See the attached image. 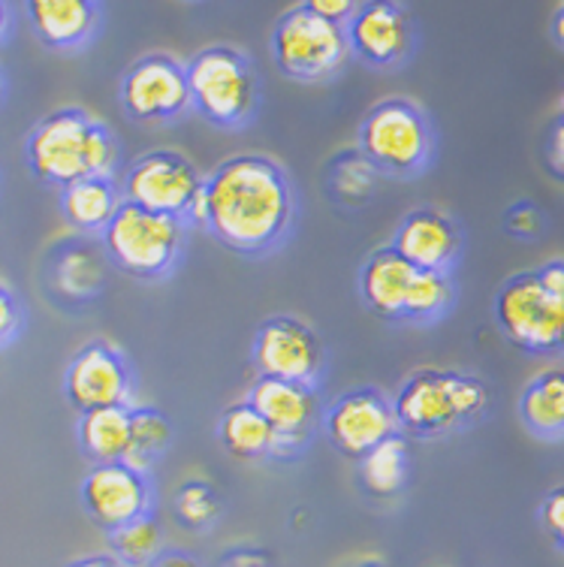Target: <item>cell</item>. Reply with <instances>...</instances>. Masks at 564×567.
Instances as JSON below:
<instances>
[{"label": "cell", "mask_w": 564, "mask_h": 567, "mask_svg": "<svg viewBox=\"0 0 564 567\" xmlns=\"http://www.w3.org/2000/svg\"><path fill=\"white\" fill-rule=\"evenodd\" d=\"M308 10L317 12L326 22L338 24V28H348V22L357 16V3L353 0H311Z\"/></svg>", "instance_id": "33"}, {"label": "cell", "mask_w": 564, "mask_h": 567, "mask_svg": "<svg viewBox=\"0 0 564 567\" xmlns=\"http://www.w3.org/2000/svg\"><path fill=\"white\" fill-rule=\"evenodd\" d=\"M191 106L217 127L248 124L260 87L248 58L233 45H208L185 66Z\"/></svg>", "instance_id": "4"}, {"label": "cell", "mask_w": 564, "mask_h": 567, "mask_svg": "<svg viewBox=\"0 0 564 567\" xmlns=\"http://www.w3.org/2000/svg\"><path fill=\"white\" fill-rule=\"evenodd\" d=\"M70 567H124L115 556H88V558H79L73 561Z\"/></svg>", "instance_id": "39"}, {"label": "cell", "mask_w": 564, "mask_h": 567, "mask_svg": "<svg viewBox=\"0 0 564 567\" xmlns=\"http://www.w3.org/2000/svg\"><path fill=\"white\" fill-rule=\"evenodd\" d=\"M359 148L380 173L417 175L432 161V124L411 100H383L362 121Z\"/></svg>", "instance_id": "6"}, {"label": "cell", "mask_w": 564, "mask_h": 567, "mask_svg": "<svg viewBox=\"0 0 564 567\" xmlns=\"http://www.w3.org/2000/svg\"><path fill=\"white\" fill-rule=\"evenodd\" d=\"M271 55L284 73L299 82L336 76L350 58L348 31L326 22L308 3L284 12L271 33Z\"/></svg>", "instance_id": "7"}, {"label": "cell", "mask_w": 564, "mask_h": 567, "mask_svg": "<svg viewBox=\"0 0 564 567\" xmlns=\"http://www.w3.org/2000/svg\"><path fill=\"white\" fill-rule=\"evenodd\" d=\"M109 544H112V556L124 567H148V561L163 549V532L157 519L148 513L136 523L112 532Z\"/></svg>", "instance_id": "27"}, {"label": "cell", "mask_w": 564, "mask_h": 567, "mask_svg": "<svg viewBox=\"0 0 564 567\" xmlns=\"http://www.w3.org/2000/svg\"><path fill=\"white\" fill-rule=\"evenodd\" d=\"M206 227L217 241L242 254H266L281 245L294 220V190L281 166L263 154H239L203 182Z\"/></svg>", "instance_id": "1"}, {"label": "cell", "mask_w": 564, "mask_h": 567, "mask_svg": "<svg viewBox=\"0 0 564 567\" xmlns=\"http://www.w3.org/2000/svg\"><path fill=\"white\" fill-rule=\"evenodd\" d=\"M417 278V269L411 262L399 257L392 248L371 254L369 262L362 266L359 275V287H362V299L369 302L375 315L387 317V320H404V306H408V293Z\"/></svg>", "instance_id": "18"}, {"label": "cell", "mask_w": 564, "mask_h": 567, "mask_svg": "<svg viewBox=\"0 0 564 567\" xmlns=\"http://www.w3.org/2000/svg\"><path fill=\"white\" fill-rule=\"evenodd\" d=\"M28 16L37 37L52 49H76L98 28V3L88 0H33Z\"/></svg>", "instance_id": "19"}, {"label": "cell", "mask_w": 564, "mask_h": 567, "mask_svg": "<svg viewBox=\"0 0 564 567\" xmlns=\"http://www.w3.org/2000/svg\"><path fill=\"white\" fill-rule=\"evenodd\" d=\"M345 31L350 52L375 66L399 64L411 49V22L396 3H362Z\"/></svg>", "instance_id": "17"}, {"label": "cell", "mask_w": 564, "mask_h": 567, "mask_svg": "<svg viewBox=\"0 0 564 567\" xmlns=\"http://www.w3.org/2000/svg\"><path fill=\"white\" fill-rule=\"evenodd\" d=\"M546 161L558 178H564V121H555L553 133H550V145H546Z\"/></svg>", "instance_id": "36"}, {"label": "cell", "mask_w": 564, "mask_h": 567, "mask_svg": "<svg viewBox=\"0 0 564 567\" xmlns=\"http://www.w3.org/2000/svg\"><path fill=\"white\" fill-rule=\"evenodd\" d=\"M537 278H541V284L550 290V293L562 296L564 299V260H553L546 262L543 269H537Z\"/></svg>", "instance_id": "37"}, {"label": "cell", "mask_w": 564, "mask_h": 567, "mask_svg": "<svg viewBox=\"0 0 564 567\" xmlns=\"http://www.w3.org/2000/svg\"><path fill=\"white\" fill-rule=\"evenodd\" d=\"M61 203H64V215L73 227L82 233H103L124 199L112 178L91 175V178H79L73 185H66Z\"/></svg>", "instance_id": "22"}, {"label": "cell", "mask_w": 564, "mask_h": 567, "mask_svg": "<svg viewBox=\"0 0 564 567\" xmlns=\"http://www.w3.org/2000/svg\"><path fill=\"white\" fill-rule=\"evenodd\" d=\"M3 28H7V7L0 3V33H3Z\"/></svg>", "instance_id": "41"}, {"label": "cell", "mask_w": 564, "mask_h": 567, "mask_svg": "<svg viewBox=\"0 0 564 567\" xmlns=\"http://www.w3.org/2000/svg\"><path fill=\"white\" fill-rule=\"evenodd\" d=\"M453 281L444 272H420L411 284V293H408V306H404V320L411 323H432L438 317H444L453 306Z\"/></svg>", "instance_id": "26"}, {"label": "cell", "mask_w": 564, "mask_h": 567, "mask_svg": "<svg viewBox=\"0 0 564 567\" xmlns=\"http://www.w3.org/2000/svg\"><path fill=\"white\" fill-rule=\"evenodd\" d=\"M173 513L191 532H208L221 519V495L208 483L187 481L175 489Z\"/></svg>", "instance_id": "28"}, {"label": "cell", "mask_w": 564, "mask_h": 567, "mask_svg": "<svg viewBox=\"0 0 564 567\" xmlns=\"http://www.w3.org/2000/svg\"><path fill=\"white\" fill-rule=\"evenodd\" d=\"M170 441H173V423L154 408H136L131 411V447L124 465L145 474V468L166 453Z\"/></svg>", "instance_id": "25"}, {"label": "cell", "mask_w": 564, "mask_h": 567, "mask_svg": "<svg viewBox=\"0 0 564 567\" xmlns=\"http://www.w3.org/2000/svg\"><path fill=\"white\" fill-rule=\"evenodd\" d=\"M495 320L511 344L525 353L564 350V299L550 293L534 272H520L501 284Z\"/></svg>", "instance_id": "8"}, {"label": "cell", "mask_w": 564, "mask_h": 567, "mask_svg": "<svg viewBox=\"0 0 564 567\" xmlns=\"http://www.w3.org/2000/svg\"><path fill=\"white\" fill-rule=\"evenodd\" d=\"M359 481L375 498H392L408 481V441L404 435L387 437L383 444L359 458Z\"/></svg>", "instance_id": "24"}, {"label": "cell", "mask_w": 564, "mask_h": 567, "mask_svg": "<svg viewBox=\"0 0 564 567\" xmlns=\"http://www.w3.org/2000/svg\"><path fill=\"white\" fill-rule=\"evenodd\" d=\"M100 278H103V272H100V262L94 254L76 251L61 262V284L70 293H94L100 287Z\"/></svg>", "instance_id": "30"}, {"label": "cell", "mask_w": 564, "mask_h": 567, "mask_svg": "<svg viewBox=\"0 0 564 567\" xmlns=\"http://www.w3.org/2000/svg\"><path fill=\"white\" fill-rule=\"evenodd\" d=\"M148 567H203L191 553H182V549H161L157 556L148 561Z\"/></svg>", "instance_id": "38"}, {"label": "cell", "mask_w": 564, "mask_h": 567, "mask_svg": "<svg viewBox=\"0 0 564 567\" xmlns=\"http://www.w3.org/2000/svg\"><path fill=\"white\" fill-rule=\"evenodd\" d=\"M16 329H19V302L7 287H0V341H10Z\"/></svg>", "instance_id": "35"}, {"label": "cell", "mask_w": 564, "mask_h": 567, "mask_svg": "<svg viewBox=\"0 0 564 567\" xmlns=\"http://www.w3.org/2000/svg\"><path fill=\"white\" fill-rule=\"evenodd\" d=\"M489 411V386L474 374L420 369L402 383L392 414L404 435L441 437L478 423Z\"/></svg>", "instance_id": "2"}, {"label": "cell", "mask_w": 564, "mask_h": 567, "mask_svg": "<svg viewBox=\"0 0 564 567\" xmlns=\"http://www.w3.org/2000/svg\"><path fill=\"white\" fill-rule=\"evenodd\" d=\"M520 416L525 429L543 441L564 437V369L553 365L534 374L520 395Z\"/></svg>", "instance_id": "20"}, {"label": "cell", "mask_w": 564, "mask_h": 567, "mask_svg": "<svg viewBox=\"0 0 564 567\" xmlns=\"http://www.w3.org/2000/svg\"><path fill=\"white\" fill-rule=\"evenodd\" d=\"M504 227H507V233L516 236V239H534L543 229L541 208L532 206V203H516V206L507 208Z\"/></svg>", "instance_id": "32"}, {"label": "cell", "mask_w": 564, "mask_h": 567, "mask_svg": "<svg viewBox=\"0 0 564 567\" xmlns=\"http://www.w3.org/2000/svg\"><path fill=\"white\" fill-rule=\"evenodd\" d=\"M562 121H564V97H562Z\"/></svg>", "instance_id": "43"}, {"label": "cell", "mask_w": 564, "mask_h": 567, "mask_svg": "<svg viewBox=\"0 0 564 567\" xmlns=\"http://www.w3.org/2000/svg\"><path fill=\"white\" fill-rule=\"evenodd\" d=\"M217 567H271V558L257 546H236L224 553Z\"/></svg>", "instance_id": "34"}, {"label": "cell", "mask_w": 564, "mask_h": 567, "mask_svg": "<svg viewBox=\"0 0 564 567\" xmlns=\"http://www.w3.org/2000/svg\"><path fill=\"white\" fill-rule=\"evenodd\" d=\"M79 444L94 465L124 462L131 447V408H100L79 420Z\"/></svg>", "instance_id": "21"}, {"label": "cell", "mask_w": 564, "mask_h": 567, "mask_svg": "<svg viewBox=\"0 0 564 567\" xmlns=\"http://www.w3.org/2000/svg\"><path fill=\"white\" fill-rule=\"evenodd\" d=\"M64 393L79 414L121 408L131 395V371L119 357V350L109 344H88L66 369Z\"/></svg>", "instance_id": "14"}, {"label": "cell", "mask_w": 564, "mask_h": 567, "mask_svg": "<svg viewBox=\"0 0 564 567\" xmlns=\"http://www.w3.org/2000/svg\"><path fill=\"white\" fill-rule=\"evenodd\" d=\"M185 220L157 215L148 208L121 203L115 218L103 229V245L112 262L136 278L166 275L182 254Z\"/></svg>", "instance_id": "5"}, {"label": "cell", "mask_w": 564, "mask_h": 567, "mask_svg": "<svg viewBox=\"0 0 564 567\" xmlns=\"http://www.w3.org/2000/svg\"><path fill=\"white\" fill-rule=\"evenodd\" d=\"M217 437L229 456L236 458H263L275 456V432L248 402L233 404L221 416Z\"/></svg>", "instance_id": "23"}, {"label": "cell", "mask_w": 564, "mask_h": 567, "mask_svg": "<svg viewBox=\"0 0 564 567\" xmlns=\"http://www.w3.org/2000/svg\"><path fill=\"white\" fill-rule=\"evenodd\" d=\"M254 365L260 378L315 386L324 371V344L315 329L296 317H271L257 329Z\"/></svg>", "instance_id": "10"}, {"label": "cell", "mask_w": 564, "mask_h": 567, "mask_svg": "<svg viewBox=\"0 0 564 567\" xmlns=\"http://www.w3.org/2000/svg\"><path fill=\"white\" fill-rule=\"evenodd\" d=\"M375 166L362 157V154H348L336 164L332 173V185H336L338 197H345L348 203H359L369 197L371 185H375Z\"/></svg>", "instance_id": "29"}, {"label": "cell", "mask_w": 564, "mask_h": 567, "mask_svg": "<svg viewBox=\"0 0 564 567\" xmlns=\"http://www.w3.org/2000/svg\"><path fill=\"white\" fill-rule=\"evenodd\" d=\"M82 507L106 535H112L152 513V486L142 471L124 462L94 465L82 483Z\"/></svg>", "instance_id": "11"}, {"label": "cell", "mask_w": 564, "mask_h": 567, "mask_svg": "<svg viewBox=\"0 0 564 567\" xmlns=\"http://www.w3.org/2000/svg\"><path fill=\"white\" fill-rule=\"evenodd\" d=\"M390 248L420 272L450 275L462 254V229L438 208H413L396 229Z\"/></svg>", "instance_id": "16"}, {"label": "cell", "mask_w": 564, "mask_h": 567, "mask_svg": "<svg viewBox=\"0 0 564 567\" xmlns=\"http://www.w3.org/2000/svg\"><path fill=\"white\" fill-rule=\"evenodd\" d=\"M203 190L196 166L175 152H152L140 157L124 178V203L157 215L185 220L187 208Z\"/></svg>", "instance_id": "9"}, {"label": "cell", "mask_w": 564, "mask_h": 567, "mask_svg": "<svg viewBox=\"0 0 564 567\" xmlns=\"http://www.w3.org/2000/svg\"><path fill=\"white\" fill-rule=\"evenodd\" d=\"M248 404L275 432V456L296 453L302 447L317 420L315 386H302V383L260 378L250 390Z\"/></svg>", "instance_id": "15"}, {"label": "cell", "mask_w": 564, "mask_h": 567, "mask_svg": "<svg viewBox=\"0 0 564 567\" xmlns=\"http://www.w3.org/2000/svg\"><path fill=\"white\" fill-rule=\"evenodd\" d=\"M541 525L558 549H564V483L546 492L541 502Z\"/></svg>", "instance_id": "31"}, {"label": "cell", "mask_w": 564, "mask_h": 567, "mask_svg": "<svg viewBox=\"0 0 564 567\" xmlns=\"http://www.w3.org/2000/svg\"><path fill=\"white\" fill-rule=\"evenodd\" d=\"M326 435L338 453L362 458L387 437L399 435L392 402H387V395L378 390H353L341 395L326 414Z\"/></svg>", "instance_id": "13"}, {"label": "cell", "mask_w": 564, "mask_h": 567, "mask_svg": "<svg viewBox=\"0 0 564 567\" xmlns=\"http://www.w3.org/2000/svg\"><path fill=\"white\" fill-rule=\"evenodd\" d=\"M553 37H555V43L564 49V3H562V10L555 12V19H553Z\"/></svg>", "instance_id": "40"}, {"label": "cell", "mask_w": 564, "mask_h": 567, "mask_svg": "<svg viewBox=\"0 0 564 567\" xmlns=\"http://www.w3.org/2000/svg\"><path fill=\"white\" fill-rule=\"evenodd\" d=\"M121 100L131 118L173 121L191 106L185 66L170 55H148L136 61L121 82Z\"/></svg>", "instance_id": "12"}, {"label": "cell", "mask_w": 564, "mask_h": 567, "mask_svg": "<svg viewBox=\"0 0 564 567\" xmlns=\"http://www.w3.org/2000/svg\"><path fill=\"white\" fill-rule=\"evenodd\" d=\"M353 567H387L383 561H362V565H353Z\"/></svg>", "instance_id": "42"}, {"label": "cell", "mask_w": 564, "mask_h": 567, "mask_svg": "<svg viewBox=\"0 0 564 567\" xmlns=\"http://www.w3.org/2000/svg\"><path fill=\"white\" fill-rule=\"evenodd\" d=\"M31 169L49 185H73L79 178L103 175L112 178L119 148L106 127L85 112L61 110L37 124L28 142Z\"/></svg>", "instance_id": "3"}]
</instances>
